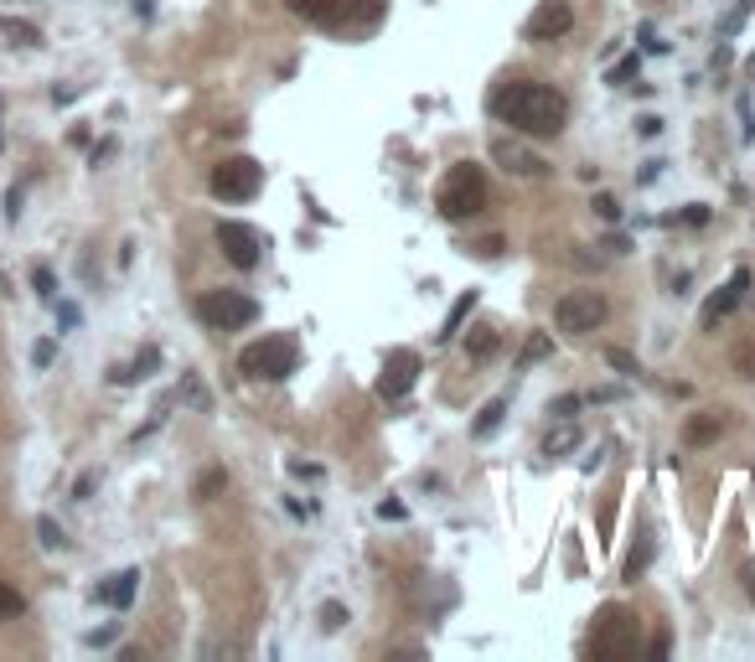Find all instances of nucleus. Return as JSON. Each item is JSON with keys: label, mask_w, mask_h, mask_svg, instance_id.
Instances as JSON below:
<instances>
[{"label": "nucleus", "mask_w": 755, "mask_h": 662, "mask_svg": "<svg viewBox=\"0 0 755 662\" xmlns=\"http://www.w3.org/2000/svg\"><path fill=\"white\" fill-rule=\"evenodd\" d=\"M197 316H202V326H213V331H244V326L259 321V306L244 290H207L197 300Z\"/></svg>", "instance_id": "39448f33"}, {"label": "nucleus", "mask_w": 755, "mask_h": 662, "mask_svg": "<svg viewBox=\"0 0 755 662\" xmlns=\"http://www.w3.org/2000/svg\"><path fill=\"white\" fill-rule=\"evenodd\" d=\"M37 533H42V544H47V549H63V544H68L63 528H57L52 518H42V523H37Z\"/></svg>", "instance_id": "a878e982"}, {"label": "nucleus", "mask_w": 755, "mask_h": 662, "mask_svg": "<svg viewBox=\"0 0 755 662\" xmlns=\"http://www.w3.org/2000/svg\"><path fill=\"white\" fill-rule=\"evenodd\" d=\"M637 642H642L637 616L621 611V606H611L606 616L595 621V631H590V657H600V662H621V657L637 652Z\"/></svg>", "instance_id": "20e7f679"}, {"label": "nucleus", "mask_w": 755, "mask_h": 662, "mask_svg": "<svg viewBox=\"0 0 755 662\" xmlns=\"http://www.w3.org/2000/svg\"><path fill=\"white\" fill-rule=\"evenodd\" d=\"M383 6H388V0H342V16L357 21V26H378V21H383Z\"/></svg>", "instance_id": "f3484780"}, {"label": "nucleus", "mask_w": 755, "mask_h": 662, "mask_svg": "<svg viewBox=\"0 0 755 662\" xmlns=\"http://www.w3.org/2000/svg\"><path fill=\"white\" fill-rule=\"evenodd\" d=\"M26 611V600L11 590V585H0V621H6V616H21Z\"/></svg>", "instance_id": "5701e85b"}, {"label": "nucleus", "mask_w": 755, "mask_h": 662, "mask_svg": "<svg viewBox=\"0 0 755 662\" xmlns=\"http://www.w3.org/2000/svg\"><path fill=\"white\" fill-rule=\"evenodd\" d=\"M321 616H326V631H337V626H342V606H326Z\"/></svg>", "instance_id": "72a5a7b5"}, {"label": "nucleus", "mask_w": 755, "mask_h": 662, "mask_svg": "<svg viewBox=\"0 0 755 662\" xmlns=\"http://www.w3.org/2000/svg\"><path fill=\"white\" fill-rule=\"evenodd\" d=\"M135 590H140V569H119V575H109L94 595L104 600V606H114V611H125L130 600H135Z\"/></svg>", "instance_id": "ddd939ff"}, {"label": "nucleus", "mask_w": 755, "mask_h": 662, "mask_svg": "<svg viewBox=\"0 0 755 662\" xmlns=\"http://www.w3.org/2000/svg\"><path fill=\"white\" fill-rule=\"evenodd\" d=\"M259 187H264V166L249 156H228L213 166V197H223V202H249V197H259Z\"/></svg>", "instance_id": "0eeeda50"}, {"label": "nucleus", "mask_w": 755, "mask_h": 662, "mask_svg": "<svg viewBox=\"0 0 755 662\" xmlns=\"http://www.w3.org/2000/svg\"><path fill=\"white\" fill-rule=\"evenodd\" d=\"M750 290V269H735L730 275V285H719L714 295H709V306H704V331H714L724 316H730L735 306H740V295Z\"/></svg>", "instance_id": "9b49d317"}, {"label": "nucleus", "mask_w": 755, "mask_h": 662, "mask_svg": "<svg viewBox=\"0 0 755 662\" xmlns=\"http://www.w3.org/2000/svg\"><path fill=\"white\" fill-rule=\"evenodd\" d=\"M647 559H652V549H637V554H631V559H626V580H637L642 569H647Z\"/></svg>", "instance_id": "c85d7f7f"}, {"label": "nucleus", "mask_w": 755, "mask_h": 662, "mask_svg": "<svg viewBox=\"0 0 755 662\" xmlns=\"http://www.w3.org/2000/svg\"><path fill=\"white\" fill-rule=\"evenodd\" d=\"M750 11H755V0H735V11L719 21V42H730V37L740 32V26H745V16H750Z\"/></svg>", "instance_id": "aec40b11"}, {"label": "nucleus", "mask_w": 755, "mask_h": 662, "mask_svg": "<svg viewBox=\"0 0 755 662\" xmlns=\"http://www.w3.org/2000/svg\"><path fill=\"white\" fill-rule=\"evenodd\" d=\"M223 487H228V471H223V466H213V471H202V476H197V497H202V502H207V497H218Z\"/></svg>", "instance_id": "412c9836"}, {"label": "nucleus", "mask_w": 755, "mask_h": 662, "mask_svg": "<svg viewBox=\"0 0 755 662\" xmlns=\"http://www.w3.org/2000/svg\"><path fill=\"white\" fill-rule=\"evenodd\" d=\"M0 37H11L16 47H37L42 42V32L32 21H16V16H0Z\"/></svg>", "instance_id": "6ab92c4d"}, {"label": "nucleus", "mask_w": 755, "mask_h": 662, "mask_svg": "<svg viewBox=\"0 0 755 662\" xmlns=\"http://www.w3.org/2000/svg\"><path fill=\"white\" fill-rule=\"evenodd\" d=\"M595 213L606 218V223H616V218H621V202H616L611 192H600V197H595Z\"/></svg>", "instance_id": "bb28decb"}, {"label": "nucleus", "mask_w": 755, "mask_h": 662, "mask_svg": "<svg viewBox=\"0 0 755 662\" xmlns=\"http://www.w3.org/2000/svg\"><path fill=\"white\" fill-rule=\"evenodd\" d=\"M502 414H507V404H502V399H492L487 409H481V419L471 425V435H492V430L502 425Z\"/></svg>", "instance_id": "4be33fe9"}, {"label": "nucleus", "mask_w": 755, "mask_h": 662, "mask_svg": "<svg viewBox=\"0 0 755 662\" xmlns=\"http://www.w3.org/2000/svg\"><path fill=\"white\" fill-rule=\"evenodd\" d=\"M569 445H575V430H559V435H549V445H543V450L559 456V450H569Z\"/></svg>", "instance_id": "c756f323"}, {"label": "nucleus", "mask_w": 755, "mask_h": 662, "mask_svg": "<svg viewBox=\"0 0 755 662\" xmlns=\"http://www.w3.org/2000/svg\"><path fill=\"white\" fill-rule=\"evenodd\" d=\"M290 11L311 26H342V0H290Z\"/></svg>", "instance_id": "4468645a"}, {"label": "nucleus", "mask_w": 755, "mask_h": 662, "mask_svg": "<svg viewBox=\"0 0 755 662\" xmlns=\"http://www.w3.org/2000/svg\"><path fill=\"white\" fill-rule=\"evenodd\" d=\"M538 357H549V337H528V347H523V363H538Z\"/></svg>", "instance_id": "cd10ccee"}, {"label": "nucleus", "mask_w": 755, "mask_h": 662, "mask_svg": "<svg viewBox=\"0 0 755 662\" xmlns=\"http://www.w3.org/2000/svg\"><path fill=\"white\" fill-rule=\"evenodd\" d=\"M719 430H724V414H693L683 435H688V445H714Z\"/></svg>", "instance_id": "2eb2a0df"}, {"label": "nucleus", "mask_w": 755, "mask_h": 662, "mask_svg": "<svg viewBox=\"0 0 755 662\" xmlns=\"http://www.w3.org/2000/svg\"><path fill=\"white\" fill-rule=\"evenodd\" d=\"M476 311V290H466L456 306H450V316H445V326H440V342H456V331L466 326V316Z\"/></svg>", "instance_id": "dca6fc26"}, {"label": "nucleus", "mask_w": 755, "mask_h": 662, "mask_svg": "<svg viewBox=\"0 0 755 662\" xmlns=\"http://www.w3.org/2000/svg\"><path fill=\"white\" fill-rule=\"evenodd\" d=\"M218 249H223V259H228L233 269H259V259H264V238H259V228L228 218V223H218Z\"/></svg>", "instance_id": "6e6552de"}, {"label": "nucleus", "mask_w": 755, "mask_h": 662, "mask_svg": "<svg viewBox=\"0 0 755 662\" xmlns=\"http://www.w3.org/2000/svg\"><path fill=\"white\" fill-rule=\"evenodd\" d=\"M606 363H611V368H621V373H642V368H637V357L621 352V347H606Z\"/></svg>", "instance_id": "393cba45"}, {"label": "nucleus", "mask_w": 755, "mask_h": 662, "mask_svg": "<svg viewBox=\"0 0 755 662\" xmlns=\"http://www.w3.org/2000/svg\"><path fill=\"white\" fill-rule=\"evenodd\" d=\"M575 409H580V399H575V394H569V399H559V404H554V414H559V419H569V414H575Z\"/></svg>", "instance_id": "473e14b6"}, {"label": "nucleus", "mask_w": 755, "mask_h": 662, "mask_svg": "<svg viewBox=\"0 0 755 662\" xmlns=\"http://www.w3.org/2000/svg\"><path fill=\"white\" fill-rule=\"evenodd\" d=\"M502 347V337H497V326H476L471 337H466V352L476 357V363H487V357Z\"/></svg>", "instance_id": "a211bd4d"}, {"label": "nucleus", "mask_w": 755, "mask_h": 662, "mask_svg": "<svg viewBox=\"0 0 755 662\" xmlns=\"http://www.w3.org/2000/svg\"><path fill=\"white\" fill-rule=\"evenodd\" d=\"M6 218H11V223L21 218V187H11V192H6Z\"/></svg>", "instance_id": "2f4dec72"}, {"label": "nucleus", "mask_w": 755, "mask_h": 662, "mask_svg": "<svg viewBox=\"0 0 755 662\" xmlns=\"http://www.w3.org/2000/svg\"><path fill=\"white\" fill-rule=\"evenodd\" d=\"M295 363H300L295 337H259V342H249L238 352V368H244V378H254V383H280V378L295 373Z\"/></svg>", "instance_id": "7ed1b4c3"}, {"label": "nucleus", "mask_w": 755, "mask_h": 662, "mask_svg": "<svg viewBox=\"0 0 755 662\" xmlns=\"http://www.w3.org/2000/svg\"><path fill=\"white\" fill-rule=\"evenodd\" d=\"M52 352H57V347H52V342H37V352H32V357H37V363H42V368H47V363H52Z\"/></svg>", "instance_id": "f704fd0d"}, {"label": "nucleus", "mask_w": 755, "mask_h": 662, "mask_svg": "<svg viewBox=\"0 0 755 662\" xmlns=\"http://www.w3.org/2000/svg\"><path fill=\"white\" fill-rule=\"evenodd\" d=\"M606 316H611V306L600 290H569L554 306V326L569 331V337H590V331L606 326Z\"/></svg>", "instance_id": "423d86ee"}, {"label": "nucleus", "mask_w": 755, "mask_h": 662, "mask_svg": "<svg viewBox=\"0 0 755 662\" xmlns=\"http://www.w3.org/2000/svg\"><path fill=\"white\" fill-rule=\"evenodd\" d=\"M492 114L502 125H512L518 135H533V140H549L564 130L569 119V99L549 83H507L492 94Z\"/></svg>", "instance_id": "f257e3e1"}, {"label": "nucleus", "mask_w": 755, "mask_h": 662, "mask_svg": "<svg viewBox=\"0 0 755 662\" xmlns=\"http://www.w3.org/2000/svg\"><path fill=\"white\" fill-rule=\"evenodd\" d=\"M492 161L512 176H543V161L533 156V150H523L518 140H492Z\"/></svg>", "instance_id": "f8f14e48"}, {"label": "nucleus", "mask_w": 755, "mask_h": 662, "mask_svg": "<svg viewBox=\"0 0 755 662\" xmlns=\"http://www.w3.org/2000/svg\"><path fill=\"white\" fill-rule=\"evenodd\" d=\"M435 207H440L450 223L476 218L481 207H487V171H481L476 161H456V166L445 171L440 192H435Z\"/></svg>", "instance_id": "f03ea898"}, {"label": "nucleus", "mask_w": 755, "mask_h": 662, "mask_svg": "<svg viewBox=\"0 0 755 662\" xmlns=\"http://www.w3.org/2000/svg\"><path fill=\"white\" fill-rule=\"evenodd\" d=\"M32 285H37V295H52V269H47V264L32 269Z\"/></svg>", "instance_id": "7c9ffc66"}, {"label": "nucleus", "mask_w": 755, "mask_h": 662, "mask_svg": "<svg viewBox=\"0 0 755 662\" xmlns=\"http://www.w3.org/2000/svg\"><path fill=\"white\" fill-rule=\"evenodd\" d=\"M735 368H740V378H755V342L735 347Z\"/></svg>", "instance_id": "b1692460"}, {"label": "nucleus", "mask_w": 755, "mask_h": 662, "mask_svg": "<svg viewBox=\"0 0 755 662\" xmlns=\"http://www.w3.org/2000/svg\"><path fill=\"white\" fill-rule=\"evenodd\" d=\"M569 26H575V11H569L564 0H543V6L523 21V37L528 42H559Z\"/></svg>", "instance_id": "9d476101"}, {"label": "nucleus", "mask_w": 755, "mask_h": 662, "mask_svg": "<svg viewBox=\"0 0 755 662\" xmlns=\"http://www.w3.org/2000/svg\"><path fill=\"white\" fill-rule=\"evenodd\" d=\"M419 378V352L414 347H394L388 352V363H383V378H378V394L383 399H404L409 388Z\"/></svg>", "instance_id": "1a4fd4ad"}]
</instances>
